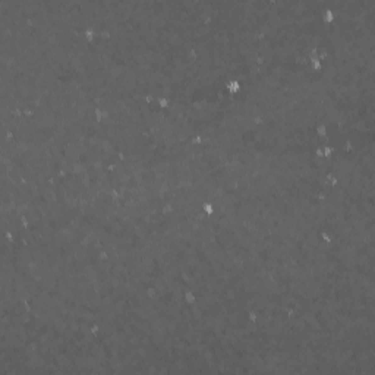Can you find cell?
Here are the masks:
<instances>
[{"label":"cell","instance_id":"obj_1","mask_svg":"<svg viewBox=\"0 0 375 375\" xmlns=\"http://www.w3.org/2000/svg\"><path fill=\"white\" fill-rule=\"evenodd\" d=\"M240 90H242V85H240V82L236 81V79H230V81L226 84V91H227V94H230V95L239 94Z\"/></svg>","mask_w":375,"mask_h":375},{"label":"cell","instance_id":"obj_2","mask_svg":"<svg viewBox=\"0 0 375 375\" xmlns=\"http://www.w3.org/2000/svg\"><path fill=\"white\" fill-rule=\"evenodd\" d=\"M157 106L160 107V109H167V107L170 106V101H169V98L167 97L160 95V97H157Z\"/></svg>","mask_w":375,"mask_h":375},{"label":"cell","instance_id":"obj_3","mask_svg":"<svg viewBox=\"0 0 375 375\" xmlns=\"http://www.w3.org/2000/svg\"><path fill=\"white\" fill-rule=\"evenodd\" d=\"M202 211L210 217V215L214 213V205L211 204V202H205V204L202 205Z\"/></svg>","mask_w":375,"mask_h":375},{"label":"cell","instance_id":"obj_4","mask_svg":"<svg viewBox=\"0 0 375 375\" xmlns=\"http://www.w3.org/2000/svg\"><path fill=\"white\" fill-rule=\"evenodd\" d=\"M331 155H333V147H330V145L322 147V157L324 158H331Z\"/></svg>","mask_w":375,"mask_h":375},{"label":"cell","instance_id":"obj_5","mask_svg":"<svg viewBox=\"0 0 375 375\" xmlns=\"http://www.w3.org/2000/svg\"><path fill=\"white\" fill-rule=\"evenodd\" d=\"M201 142H202V137H201V135H193V137L191 138V144L192 145H199Z\"/></svg>","mask_w":375,"mask_h":375}]
</instances>
